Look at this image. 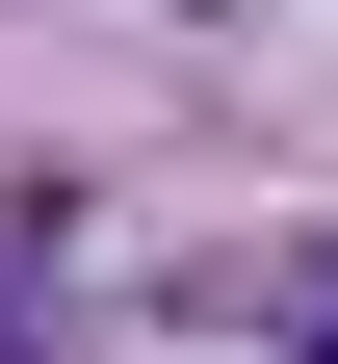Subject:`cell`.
<instances>
[{
	"label": "cell",
	"instance_id": "cell-1",
	"mask_svg": "<svg viewBox=\"0 0 338 364\" xmlns=\"http://www.w3.org/2000/svg\"><path fill=\"white\" fill-rule=\"evenodd\" d=\"M26 260H53V235H26V208H0V287H26ZM0 364H26V312H0Z\"/></svg>",
	"mask_w": 338,
	"mask_h": 364
},
{
	"label": "cell",
	"instance_id": "cell-2",
	"mask_svg": "<svg viewBox=\"0 0 338 364\" xmlns=\"http://www.w3.org/2000/svg\"><path fill=\"white\" fill-rule=\"evenodd\" d=\"M182 26H234V0H182Z\"/></svg>",
	"mask_w": 338,
	"mask_h": 364
}]
</instances>
